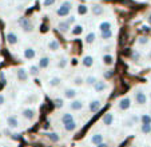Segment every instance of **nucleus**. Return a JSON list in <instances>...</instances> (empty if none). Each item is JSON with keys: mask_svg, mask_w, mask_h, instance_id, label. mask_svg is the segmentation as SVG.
I'll return each instance as SVG.
<instances>
[{"mask_svg": "<svg viewBox=\"0 0 151 147\" xmlns=\"http://www.w3.org/2000/svg\"><path fill=\"white\" fill-rule=\"evenodd\" d=\"M17 24H19V27L22 28V31L26 32V34H31V32H34V30H35V26H34V23H32V20L29 19V17H26V16L19 17Z\"/></svg>", "mask_w": 151, "mask_h": 147, "instance_id": "f257e3e1", "label": "nucleus"}, {"mask_svg": "<svg viewBox=\"0 0 151 147\" xmlns=\"http://www.w3.org/2000/svg\"><path fill=\"white\" fill-rule=\"evenodd\" d=\"M72 9V1L71 0H64L56 9V15L59 17H67Z\"/></svg>", "mask_w": 151, "mask_h": 147, "instance_id": "f03ea898", "label": "nucleus"}, {"mask_svg": "<svg viewBox=\"0 0 151 147\" xmlns=\"http://www.w3.org/2000/svg\"><path fill=\"white\" fill-rule=\"evenodd\" d=\"M134 100L138 106H146L148 102V96L142 88H135L134 90Z\"/></svg>", "mask_w": 151, "mask_h": 147, "instance_id": "7ed1b4c3", "label": "nucleus"}, {"mask_svg": "<svg viewBox=\"0 0 151 147\" xmlns=\"http://www.w3.org/2000/svg\"><path fill=\"white\" fill-rule=\"evenodd\" d=\"M131 104H132L131 98H130V96H124V98L119 99V102H118V104H116V108L119 111H127V110H130Z\"/></svg>", "mask_w": 151, "mask_h": 147, "instance_id": "20e7f679", "label": "nucleus"}, {"mask_svg": "<svg viewBox=\"0 0 151 147\" xmlns=\"http://www.w3.org/2000/svg\"><path fill=\"white\" fill-rule=\"evenodd\" d=\"M16 76H17V80H19L20 83H27L28 82V71L26 70L24 67H19L16 70Z\"/></svg>", "mask_w": 151, "mask_h": 147, "instance_id": "39448f33", "label": "nucleus"}, {"mask_svg": "<svg viewBox=\"0 0 151 147\" xmlns=\"http://www.w3.org/2000/svg\"><path fill=\"white\" fill-rule=\"evenodd\" d=\"M76 96H78V90L75 87H67L63 90V98L64 99L72 100V99H76Z\"/></svg>", "mask_w": 151, "mask_h": 147, "instance_id": "423d86ee", "label": "nucleus"}, {"mask_svg": "<svg viewBox=\"0 0 151 147\" xmlns=\"http://www.w3.org/2000/svg\"><path fill=\"white\" fill-rule=\"evenodd\" d=\"M22 116H23L26 120H34L35 118H36V111H35V108L32 107H26L22 110Z\"/></svg>", "mask_w": 151, "mask_h": 147, "instance_id": "0eeeda50", "label": "nucleus"}, {"mask_svg": "<svg viewBox=\"0 0 151 147\" xmlns=\"http://www.w3.org/2000/svg\"><path fill=\"white\" fill-rule=\"evenodd\" d=\"M68 107H70V110L71 111H80V110H83V107H84V100L72 99L71 102H70Z\"/></svg>", "mask_w": 151, "mask_h": 147, "instance_id": "6e6552de", "label": "nucleus"}, {"mask_svg": "<svg viewBox=\"0 0 151 147\" xmlns=\"http://www.w3.org/2000/svg\"><path fill=\"white\" fill-rule=\"evenodd\" d=\"M23 58L26 60H32L36 58V50L34 47H26L23 50Z\"/></svg>", "mask_w": 151, "mask_h": 147, "instance_id": "1a4fd4ad", "label": "nucleus"}, {"mask_svg": "<svg viewBox=\"0 0 151 147\" xmlns=\"http://www.w3.org/2000/svg\"><path fill=\"white\" fill-rule=\"evenodd\" d=\"M7 126H8V128H11V130H16V128H19L20 122L15 115H9L8 118H7Z\"/></svg>", "mask_w": 151, "mask_h": 147, "instance_id": "9d476101", "label": "nucleus"}, {"mask_svg": "<svg viewBox=\"0 0 151 147\" xmlns=\"http://www.w3.org/2000/svg\"><path fill=\"white\" fill-rule=\"evenodd\" d=\"M92 87H94V91H95V92L102 94V92H104V91L109 88V86H107V83H106L104 80H96V83H95Z\"/></svg>", "mask_w": 151, "mask_h": 147, "instance_id": "9b49d317", "label": "nucleus"}, {"mask_svg": "<svg viewBox=\"0 0 151 147\" xmlns=\"http://www.w3.org/2000/svg\"><path fill=\"white\" fill-rule=\"evenodd\" d=\"M102 108V100L99 99H94L88 103V110L90 112H98Z\"/></svg>", "mask_w": 151, "mask_h": 147, "instance_id": "f8f14e48", "label": "nucleus"}, {"mask_svg": "<svg viewBox=\"0 0 151 147\" xmlns=\"http://www.w3.org/2000/svg\"><path fill=\"white\" fill-rule=\"evenodd\" d=\"M56 28L59 30V32H62V34H68V32L71 31V26H70L66 20H62V22L58 23Z\"/></svg>", "mask_w": 151, "mask_h": 147, "instance_id": "ddd939ff", "label": "nucleus"}, {"mask_svg": "<svg viewBox=\"0 0 151 147\" xmlns=\"http://www.w3.org/2000/svg\"><path fill=\"white\" fill-rule=\"evenodd\" d=\"M6 39H7V43H8L9 45H16L17 42H19V39H17V35L15 34V32L12 31H8L6 34Z\"/></svg>", "mask_w": 151, "mask_h": 147, "instance_id": "4468645a", "label": "nucleus"}, {"mask_svg": "<svg viewBox=\"0 0 151 147\" xmlns=\"http://www.w3.org/2000/svg\"><path fill=\"white\" fill-rule=\"evenodd\" d=\"M104 7L103 6H100V4H92L91 6V12H92V15L94 16H102V15H104Z\"/></svg>", "mask_w": 151, "mask_h": 147, "instance_id": "2eb2a0df", "label": "nucleus"}, {"mask_svg": "<svg viewBox=\"0 0 151 147\" xmlns=\"http://www.w3.org/2000/svg\"><path fill=\"white\" fill-rule=\"evenodd\" d=\"M47 48H48L51 52H56L60 50V42L58 39H50L48 44H47Z\"/></svg>", "mask_w": 151, "mask_h": 147, "instance_id": "dca6fc26", "label": "nucleus"}, {"mask_svg": "<svg viewBox=\"0 0 151 147\" xmlns=\"http://www.w3.org/2000/svg\"><path fill=\"white\" fill-rule=\"evenodd\" d=\"M50 63H51V59H50V56H42L39 59L37 67H39L40 70H47V68L50 67Z\"/></svg>", "mask_w": 151, "mask_h": 147, "instance_id": "f3484780", "label": "nucleus"}, {"mask_svg": "<svg viewBox=\"0 0 151 147\" xmlns=\"http://www.w3.org/2000/svg\"><path fill=\"white\" fill-rule=\"evenodd\" d=\"M102 123L104 126H111L114 123V114L112 112H107L102 116Z\"/></svg>", "mask_w": 151, "mask_h": 147, "instance_id": "a211bd4d", "label": "nucleus"}, {"mask_svg": "<svg viewBox=\"0 0 151 147\" xmlns=\"http://www.w3.org/2000/svg\"><path fill=\"white\" fill-rule=\"evenodd\" d=\"M27 71H28V75L29 76H32V78L39 76V74H40V68L37 67V64H31Z\"/></svg>", "mask_w": 151, "mask_h": 147, "instance_id": "6ab92c4d", "label": "nucleus"}, {"mask_svg": "<svg viewBox=\"0 0 151 147\" xmlns=\"http://www.w3.org/2000/svg\"><path fill=\"white\" fill-rule=\"evenodd\" d=\"M103 142H104V136H103L100 133L94 134V135L91 136V143L94 144V146H98V144L103 143Z\"/></svg>", "mask_w": 151, "mask_h": 147, "instance_id": "aec40b11", "label": "nucleus"}, {"mask_svg": "<svg viewBox=\"0 0 151 147\" xmlns=\"http://www.w3.org/2000/svg\"><path fill=\"white\" fill-rule=\"evenodd\" d=\"M60 120H62V125H67V123H71V122H74V115H72L71 112H64L62 115V118H60Z\"/></svg>", "mask_w": 151, "mask_h": 147, "instance_id": "412c9836", "label": "nucleus"}, {"mask_svg": "<svg viewBox=\"0 0 151 147\" xmlns=\"http://www.w3.org/2000/svg\"><path fill=\"white\" fill-rule=\"evenodd\" d=\"M60 83H62V78L60 76H51L48 80V86L51 88H55V87H59Z\"/></svg>", "mask_w": 151, "mask_h": 147, "instance_id": "4be33fe9", "label": "nucleus"}, {"mask_svg": "<svg viewBox=\"0 0 151 147\" xmlns=\"http://www.w3.org/2000/svg\"><path fill=\"white\" fill-rule=\"evenodd\" d=\"M82 64L86 68L92 67V64H94V58H92L91 55H86V56H83V59H82Z\"/></svg>", "mask_w": 151, "mask_h": 147, "instance_id": "5701e85b", "label": "nucleus"}, {"mask_svg": "<svg viewBox=\"0 0 151 147\" xmlns=\"http://www.w3.org/2000/svg\"><path fill=\"white\" fill-rule=\"evenodd\" d=\"M102 62H103V64H104V66H107V67H111V66L114 64V56H112V55L106 54V55H103Z\"/></svg>", "mask_w": 151, "mask_h": 147, "instance_id": "b1692460", "label": "nucleus"}, {"mask_svg": "<svg viewBox=\"0 0 151 147\" xmlns=\"http://www.w3.org/2000/svg\"><path fill=\"white\" fill-rule=\"evenodd\" d=\"M95 40H96V34L95 32H88V34L84 36V42H86V44H92V43H95Z\"/></svg>", "mask_w": 151, "mask_h": 147, "instance_id": "393cba45", "label": "nucleus"}, {"mask_svg": "<svg viewBox=\"0 0 151 147\" xmlns=\"http://www.w3.org/2000/svg\"><path fill=\"white\" fill-rule=\"evenodd\" d=\"M98 28H99L100 32H103V31H109V30H112V27H111V23H110L109 20H104V22L99 23Z\"/></svg>", "mask_w": 151, "mask_h": 147, "instance_id": "a878e982", "label": "nucleus"}, {"mask_svg": "<svg viewBox=\"0 0 151 147\" xmlns=\"http://www.w3.org/2000/svg\"><path fill=\"white\" fill-rule=\"evenodd\" d=\"M72 84L75 86V87H80V86L84 84V78L80 76V75H76V76L72 78Z\"/></svg>", "mask_w": 151, "mask_h": 147, "instance_id": "bb28decb", "label": "nucleus"}, {"mask_svg": "<svg viewBox=\"0 0 151 147\" xmlns=\"http://www.w3.org/2000/svg\"><path fill=\"white\" fill-rule=\"evenodd\" d=\"M78 127V123L76 122H71V123H67V125L63 126V128H64V131H67V133H72V131H75Z\"/></svg>", "mask_w": 151, "mask_h": 147, "instance_id": "cd10ccee", "label": "nucleus"}, {"mask_svg": "<svg viewBox=\"0 0 151 147\" xmlns=\"http://www.w3.org/2000/svg\"><path fill=\"white\" fill-rule=\"evenodd\" d=\"M140 125H151V115L150 114H143L139 118Z\"/></svg>", "mask_w": 151, "mask_h": 147, "instance_id": "c85d7f7f", "label": "nucleus"}, {"mask_svg": "<svg viewBox=\"0 0 151 147\" xmlns=\"http://www.w3.org/2000/svg\"><path fill=\"white\" fill-rule=\"evenodd\" d=\"M112 36H114V31H112V30H109V31L100 32V37H102L103 40H110Z\"/></svg>", "mask_w": 151, "mask_h": 147, "instance_id": "c756f323", "label": "nucleus"}, {"mask_svg": "<svg viewBox=\"0 0 151 147\" xmlns=\"http://www.w3.org/2000/svg\"><path fill=\"white\" fill-rule=\"evenodd\" d=\"M96 80H98V78L96 76H94V75H88V76L84 79V84H87V86H94L95 83H96Z\"/></svg>", "mask_w": 151, "mask_h": 147, "instance_id": "7c9ffc66", "label": "nucleus"}, {"mask_svg": "<svg viewBox=\"0 0 151 147\" xmlns=\"http://www.w3.org/2000/svg\"><path fill=\"white\" fill-rule=\"evenodd\" d=\"M46 135H47V138H48L51 142H54V143H58V142L60 141L59 134H56V133H47Z\"/></svg>", "mask_w": 151, "mask_h": 147, "instance_id": "2f4dec72", "label": "nucleus"}, {"mask_svg": "<svg viewBox=\"0 0 151 147\" xmlns=\"http://www.w3.org/2000/svg\"><path fill=\"white\" fill-rule=\"evenodd\" d=\"M82 32H83V27L80 26V24H75L71 28V34L74 35V36H78V35H80Z\"/></svg>", "mask_w": 151, "mask_h": 147, "instance_id": "473e14b6", "label": "nucleus"}, {"mask_svg": "<svg viewBox=\"0 0 151 147\" xmlns=\"http://www.w3.org/2000/svg\"><path fill=\"white\" fill-rule=\"evenodd\" d=\"M148 43H150V39H148L147 36H140V37H138V40H137L138 45H147Z\"/></svg>", "mask_w": 151, "mask_h": 147, "instance_id": "72a5a7b5", "label": "nucleus"}, {"mask_svg": "<svg viewBox=\"0 0 151 147\" xmlns=\"http://www.w3.org/2000/svg\"><path fill=\"white\" fill-rule=\"evenodd\" d=\"M140 133L145 135L151 134V125H140Z\"/></svg>", "mask_w": 151, "mask_h": 147, "instance_id": "f704fd0d", "label": "nucleus"}, {"mask_svg": "<svg viewBox=\"0 0 151 147\" xmlns=\"http://www.w3.org/2000/svg\"><path fill=\"white\" fill-rule=\"evenodd\" d=\"M88 12V7L84 6V4H80L78 6V15H86Z\"/></svg>", "mask_w": 151, "mask_h": 147, "instance_id": "c9c22d12", "label": "nucleus"}, {"mask_svg": "<svg viewBox=\"0 0 151 147\" xmlns=\"http://www.w3.org/2000/svg\"><path fill=\"white\" fill-rule=\"evenodd\" d=\"M67 63H68L67 58H66V56H62V58L59 59V62H58V67H59V68H66Z\"/></svg>", "mask_w": 151, "mask_h": 147, "instance_id": "e433bc0d", "label": "nucleus"}, {"mask_svg": "<svg viewBox=\"0 0 151 147\" xmlns=\"http://www.w3.org/2000/svg\"><path fill=\"white\" fill-rule=\"evenodd\" d=\"M134 125H135V122L132 120V119H126V120H123V126L124 127H127V128H131V127H134Z\"/></svg>", "mask_w": 151, "mask_h": 147, "instance_id": "4c0bfd02", "label": "nucleus"}, {"mask_svg": "<svg viewBox=\"0 0 151 147\" xmlns=\"http://www.w3.org/2000/svg\"><path fill=\"white\" fill-rule=\"evenodd\" d=\"M54 103H55V107L56 108H62L63 106H64V99H63V98H56V99L54 100Z\"/></svg>", "mask_w": 151, "mask_h": 147, "instance_id": "58836bf2", "label": "nucleus"}, {"mask_svg": "<svg viewBox=\"0 0 151 147\" xmlns=\"http://www.w3.org/2000/svg\"><path fill=\"white\" fill-rule=\"evenodd\" d=\"M55 3H56V0H43V1H42V4H43V7H44V8H48V7L54 6Z\"/></svg>", "mask_w": 151, "mask_h": 147, "instance_id": "ea45409f", "label": "nucleus"}, {"mask_svg": "<svg viewBox=\"0 0 151 147\" xmlns=\"http://www.w3.org/2000/svg\"><path fill=\"white\" fill-rule=\"evenodd\" d=\"M112 75H114V71L112 70H106L104 72H103V78H104V79H111Z\"/></svg>", "mask_w": 151, "mask_h": 147, "instance_id": "a19ab883", "label": "nucleus"}, {"mask_svg": "<svg viewBox=\"0 0 151 147\" xmlns=\"http://www.w3.org/2000/svg\"><path fill=\"white\" fill-rule=\"evenodd\" d=\"M66 22L68 23L70 26H75V23H76V16H72V15H71V16H68L66 19Z\"/></svg>", "mask_w": 151, "mask_h": 147, "instance_id": "79ce46f5", "label": "nucleus"}, {"mask_svg": "<svg viewBox=\"0 0 151 147\" xmlns=\"http://www.w3.org/2000/svg\"><path fill=\"white\" fill-rule=\"evenodd\" d=\"M132 59H134L135 62H138V60L140 59V54H139V52H138V51H134V52H132Z\"/></svg>", "mask_w": 151, "mask_h": 147, "instance_id": "37998d69", "label": "nucleus"}, {"mask_svg": "<svg viewBox=\"0 0 151 147\" xmlns=\"http://www.w3.org/2000/svg\"><path fill=\"white\" fill-rule=\"evenodd\" d=\"M4 103H6V96H4L3 94H0V107L4 106Z\"/></svg>", "mask_w": 151, "mask_h": 147, "instance_id": "c03bdc74", "label": "nucleus"}, {"mask_svg": "<svg viewBox=\"0 0 151 147\" xmlns=\"http://www.w3.org/2000/svg\"><path fill=\"white\" fill-rule=\"evenodd\" d=\"M95 147H110V146H109V144H107V143H104V142H103V143L98 144V146H95Z\"/></svg>", "mask_w": 151, "mask_h": 147, "instance_id": "a18cd8bd", "label": "nucleus"}, {"mask_svg": "<svg viewBox=\"0 0 151 147\" xmlns=\"http://www.w3.org/2000/svg\"><path fill=\"white\" fill-rule=\"evenodd\" d=\"M0 80H1V82H6V76H4V74H3V72L0 74Z\"/></svg>", "mask_w": 151, "mask_h": 147, "instance_id": "49530a36", "label": "nucleus"}, {"mask_svg": "<svg viewBox=\"0 0 151 147\" xmlns=\"http://www.w3.org/2000/svg\"><path fill=\"white\" fill-rule=\"evenodd\" d=\"M147 22H148V24H150V26H151V14L148 15V17H147Z\"/></svg>", "mask_w": 151, "mask_h": 147, "instance_id": "de8ad7c7", "label": "nucleus"}, {"mask_svg": "<svg viewBox=\"0 0 151 147\" xmlns=\"http://www.w3.org/2000/svg\"><path fill=\"white\" fill-rule=\"evenodd\" d=\"M0 147H14V146H11V144H1Z\"/></svg>", "mask_w": 151, "mask_h": 147, "instance_id": "09e8293b", "label": "nucleus"}, {"mask_svg": "<svg viewBox=\"0 0 151 147\" xmlns=\"http://www.w3.org/2000/svg\"><path fill=\"white\" fill-rule=\"evenodd\" d=\"M148 58H150V59H151V51L148 52Z\"/></svg>", "mask_w": 151, "mask_h": 147, "instance_id": "8fccbe9b", "label": "nucleus"}, {"mask_svg": "<svg viewBox=\"0 0 151 147\" xmlns=\"http://www.w3.org/2000/svg\"><path fill=\"white\" fill-rule=\"evenodd\" d=\"M145 147H150V146H145Z\"/></svg>", "mask_w": 151, "mask_h": 147, "instance_id": "3c124183", "label": "nucleus"}]
</instances>
